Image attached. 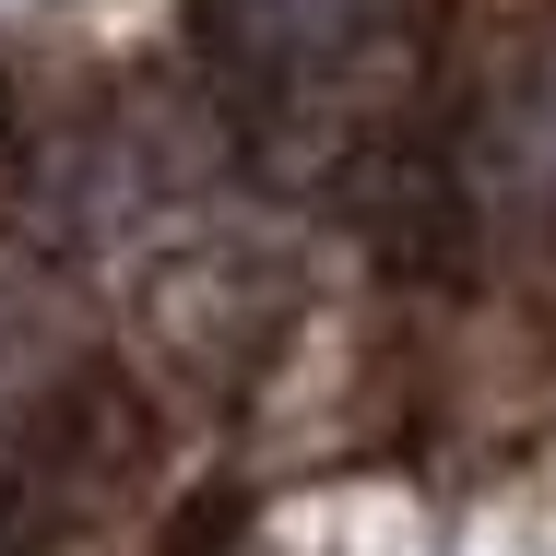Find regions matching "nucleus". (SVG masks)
Listing matches in <instances>:
<instances>
[{"instance_id":"nucleus-1","label":"nucleus","mask_w":556,"mask_h":556,"mask_svg":"<svg viewBox=\"0 0 556 556\" xmlns=\"http://www.w3.org/2000/svg\"><path fill=\"white\" fill-rule=\"evenodd\" d=\"M202 48L237 84L249 142L285 178H332L415 84V0H225Z\"/></svg>"}]
</instances>
